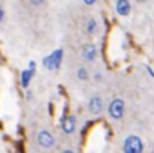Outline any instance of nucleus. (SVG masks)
Wrapping results in <instances>:
<instances>
[{
	"mask_svg": "<svg viewBox=\"0 0 154 153\" xmlns=\"http://www.w3.org/2000/svg\"><path fill=\"white\" fill-rule=\"evenodd\" d=\"M61 60H63V50H55L42 60V65L48 71H54V69H58L60 68Z\"/></svg>",
	"mask_w": 154,
	"mask_h": 153,
	"instance_id": "nucleus-1",
	"label": "nucleus"
},
{
	"mask_svg": "<svg viewBox=\"0 0 154 153\" xmlns=\"http://www.w3.org/2000/svg\"><path fill=\"white\" fill-rule=\"evenodd\" d=\"M123 150L127 153H141L144 150V143L139 137L136 135H130L124 140V144H123Z\"/></svg>",
	"mask_w": 154,
	"mask_h": 153,
	"instance_id": "nucleus-2",
	"label": "nucleus"
},
{
	"mask_svg": "<svg viewBox=\"0 0 154 153\" xmlns=\"http://www.w3.org/2000/svg\"><path fill=\"white\" fill-rule=\"evenodd\" d=\"M108 113L112 119H121L124 114V101L123 99H114L108 107Z\"/></svg>",
	"mask_w": 154,
	"mask_h": 153,
	"instance_id": "nucleus-3",
	"label": "nucleus"
},
{
	"mask_svg": "<svg viewBox=\"0 0 154 153\" xmlns=\"http://www.w3.org/2000/svg\"><path fill=\"white\" fill-rule=\"evenodd\" d=\"M38 144L44 149H51L54 146V137L48 131H41L38 134Z\"/></svg>",
	"mask_w": 154,
	"mask_h": 153,
	"instance_id": "nucleus-4",
	"label": "nucleus"
},
{
	"mask_svg": "<svg viewBox=\"0 0 154 153\" xmlns=\"http://www.w3.org/2000/svg\"><path fill=\"white\" fill-rule=\"evenodd\" d=\"M115 9H117L118 15L127 17V15L130 14V11H132V6H130V2H129V0H117Z\"/></svg>",
	"mask_w": 154,
	"mask_h": 153,
	"instance_id": "nucleus-5",
	"label": "nucleus"
},
{
	"mask_svg": "<svg viewBox=\"0 0 154 153\" xmlns=\"http://www.w3.org/2000/svg\"><path fill=\"white\" fill-rule=\"evenodd\" d=\"M102 108H103V101L99 96H94V98L90 99V102H88V110H90L91 114H94V116L100 114Z\"/></svg>",
	"mask_w": 154,
	"mask_h": 153,
	"instance_id": "nucleus-6",
	"label": "nucleus"
},
{
	"mask_svg": "<svg viewBox=\"0 0 154 153\" xmlns=\"http://www.w3.org/2000/svg\"><path fill=\"white\" fill-rule=\"evenodd\" d=\"M75 128H76V117L73 114H70L63 120V131L66 134H72L75 131Z\"/></svg>",
	"mask_w": 154,
	"mask_h": 153,
	"instance_id": "nucleus-7",
	"label": "nucleus"
},
{
	"mask_svg": "<svg viewBox=\"0 0 154 153\" xmlns=\"http://www.w3.org/2000/svg\"><path fill=\"white\" fill-rule=\"evenodd\" d=\"M82 56H84V59L85 60H94L96 59V56H97V48H96V45L94 44H87L84 48H82Z\"/></svg>",
	"mask_w": 154,
	"mask_h": 153,
	"instance_id": "nucleus-8",
	"label": "nucleus"
},
{
	"mask_svg": "<svg viewBox=\"0 0 154 153\" xmlns=\"http://www.w3.org/2000/svg\"><path fill=\"white\" fill-rule=\"evenodd\" d=\"M32 72L27 69V71H23L21 72V86L23 87H29V84H30V80H32Z\"/></svg>",
	"mask_w": 154,
	"mask_h": 153,
	"instance_id": "nucleus-9",
	"label": "nucleus"
},
{
	"mask_svg": "<svg viewBox=\"0 0 154 153\" xmlns=\"http://www.w3.org/2000/svg\"><path fill=\"white\" fill-rule=\"evenodd\" d=\"M97 32V21L94 20V18H91V20H88V23H87V33H96Z\"/></svg>",
	"mask_w": 154,
	"mask_h": 153,
	"instance_id": "nucleus-10",
	"label": "nucleus"
},
{
	"mask_svg": "<svg viewBox=\"0 0 154 153\" xmlns=\"http://www.w3.org/2000/svg\"><path fill=\"white\" fill-rule=\"evenodd\" d=\"M76 75H78V78H79L81 81H87V80H88V72H87V69H85V68H82V66L78 69Z\"/></svg>",
	"mask_w": 154,
	"mask_h": 153,
	"instance_id": "nucleus-11",
	"label": "nucleus"
},
{
	"mask_svg": "<svg viewBox=\"0 0 154 153\" xmlns=\"http://www.w3.org/2000/svg\"><path fill=\"white\" fill-rule=\"evenodd\" d=\"M29 68H30L29 71L32 72V75H35V72H36V62H33V60H32V62L29 63Z\"/></svg>",
	"mask_w": 154,
	"mask_h": 153,
	"instance_id": "nucleus-12",
	"label": "nucleus"
},
{
	"mask_svg": "<svg viewBox=\"0 0 154 153\" xmlns=\"http://www.w3.org/2000/svg\"><path fill=\"white\" fill-rule=\"evenodd\" d=\"M30 3L35 5V6H41V5L44 3V0H30Z\"/></svg>",
	"mask_w": 154,
	"mask_h": 153,
	"instance_id": "nucleus-13",
	"label": "nucleus"
},
{
	"mask_svg": "<svg viewBox=\"0 0 154 153\" xmlns=\"http://www.w3.org/2000/svg\"><path fill=\"white\" fill-rule=\"evenodd\" d=\"M96 2H97V0H84V3H85V5H88V6H91V5H94Z\"/></svg>",
	"mask_w": 154,
	"mask_h": 153,
	"instance_id": "nucleus-14",
	"label": "nucleus"
},
{
	"mask_svg": "<svg viewBox=\"0 0 154 153\" xmlns=\"http://www.w3.org/2000/svg\"><path fill=\"white\" fill-rule=\"evenodd\" d=\"M3 17H5V12H3V8H2V5H0V23L3 21Z\"/></svg>",
	"mask_w": 154,
	"mask_h": 153,
	"instance_id": "nucleus-15",
	"label": "nucleus"
},
{
	"mask_svg": "<svg viewBox=\"0 0 154 153\" xmlns=\"http://www.w3.org/2000/svg\"><path fill=\"white\" fill-rule=\"evenodd\" d=\"M32 98H33V93H32V92H27V99L30 101Z\"/></svg>",
	"mask_w": 154,
	"mask_h": 153,
	"instance_id": "nucleus-16",
	"label": "nucleus"
},
{
	"mask_svg": "<svg viewBox=\"0 0 154 153\" xmlns=\"http://www.w3.org/2000/svg\"><path fill=\"white\" fill-rule=\"evenodd\" d=\"M148 74H150L151 77H154V72H153V69H151V68H148Z\"/></svg>",
	"mask_w": 154,
	"mask_h": 153,
	"instance_id": "nucleus-17",
	"label": "nucleus"
},
{
	"mask_svg": "<svg viewBox=\"0 0 154 153\" xmlns=\"http://www.w3.org/2000/svg\"><path fill=\"white\" fill-rule=\"evenodd\" d=\"M136 2H139V3H144V2H145V0H136Z\"/></svg>",
	"mask_w": 154,
	"mask_h": 153,
	"instance_id": "nucleus-18",
	"label": "nucleus"
}]
</instances>
